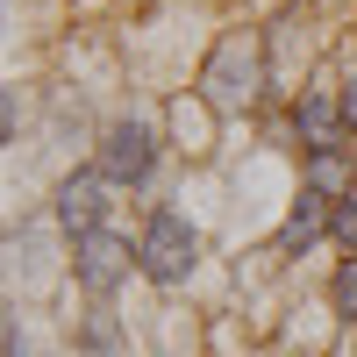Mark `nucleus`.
<instances>
[{
  "instance_id": "nucleus-1",
  "label": "nucleus",
  "mask_w": 357,
  "mask_h": 357,
  "mask_svg": "<svg viewBox=\"0 0 357 357\" xmlns=\"http://www.w3.org/2000/svg\"><path fill=\"white\" fill-rule=\"evenodd\" d=\"M264 86H272V72H264L257 36H250V29H222L215 50H207V65H200L193 93L207 100V114H243V107H257Z\"/></svg>"
},
{
  "instance_id": "nucleus-2",
  "label": "nucleus",
  "mask_w": 357,
  "mask_h": 357,
  "mask_svg": "<svg viewBox=\"0 0 357 357\" xmlns=\"http://www.w3.org/2000/svg\"><path fill=\"white\" fill-rule=\"evenodd\" d=\"M193 264H200V229L178 215V207H158V215L143 222V236H136V272L172 293V286L193 279Z\"/></svg>"
},
{
  "instance_id": "nucleus-3",
  "label": "nucleus",
  "mask_w": 357,
  "mask_h": 357,
  "mask_svg": "<svg viewBox=\"0 0 357 357\" xmlns=\"http://www.w3.org/2000/svg\"><path fill=\"white\" fill-rule=\"evenodd\" d=\"M158 158H165V136H158L151 122H136V114L107 122L100 143H93V172L107 178V186H129V193H136V186H151Z\"/></svg>"
},
{
  "instance_id": "nucleus-4",
  "label": "nucleus",
  "mask_w": 357,
  "mask_h": 357,
  "mask_svg": "<svg viewBox=\"0 0 357 357\" xmlns=\"http://www.w3.org/2000/svg\"><path fill=\"white\" fill-rule=\"evenodd\" d=\"M129 272H136V243H129L114 222L72 243V279H79L86 301H107V293H122V286H129Z\"/></svg>"
},
{
  "instance_id": "nucleus-5",
  "label": "nucleus",
  "mask_w": 357,
  "mask_h": 357,
  "mask_svg": "<svg viewBox=\"0 0 357 357\" xmlns=\"http://www.w3.org/2000/svg\"><path fill=\"white\" fill-rule=\"evenodd\" d=\"M107 193H114V186H107L100 172H65V178H57V193H50L57 229H65L72 243H79V236H93V229H107V207H114Z\"/></svg>"
},
{
  "instance_id": "nucleus-6",
  "label": "nucleus",
  "mask_w": 357,
  "mask_h": 357,
  "mask_svg": "<svg viewBox=\"0 0 357 357\" xmlns=\"http://www.w3.org/2000/svg\"><path fill=\"white\" fill-rule=\"evenodd\" d=\"M293 136H301V151H336V143H350L336 86H301V100H293Z\"/></svg>"
},
{
  "instance_id": "nucleus-7",
  "label": "nucleus",
  "mask_w": 357,
  "mask_h": 357,
  "mask_svg": "<svg viewBox=\"0 0 357 357\" xmlns=\"http://www.w3.org/2000/svg\"><path fill=\"white\" fill-rule=\"evenodd\" d=\"M329 222H336V200L314 193V186H301V193L286 200V222H279V236H272V257H307L321 236H329Z\"/></svg>"
},
{
  "instance_id": "nucleus-8",
  "label": "nucleus",
  "mask_w": 357,
  "mask_h": 357,
  "mask_svg": "<svg viewBox=\"0 0 357 357\" xmlns=\"http://www.w3.org/2000/svg\"><path fill=\"white\" fill-rule=\"evenodd\" d=\"M307 186H314V193H329V200L357 193V172H350V143H336V151H307Z\"/></svg>"
},
{
  "instance_id": "nucleus-9",
  "label": "nucleus",
  "mask_w": 357,
  "mask_h": 357,
  "mask_svg": "<svg viewBox=\"0 0 357 357\" xmlns=\"http://www.w3.org/2000/svg\"><path fill=\"white\" fill-rule=\"evenodd\" d=\"M79 357H129V329L107 307H93V314L79 321Z\"/></svg>"
},
{
  "instance_id": "nucleus-10",
  "label": "nucleus",
  "mask_w": 357,
  "mask_h": 357,
  "mask_svg": "<svg viewBox=\"0 0 357 357\" xmlns=\"http://www.w3.org/2000/svg\"><path fill=\"white\" fill-rule=\"evenodd\" d=\"M329 307L357 329V257H343V264H336V279H329Z\"/></svg>"
},
{
  "instance_id": "nucleus-11",
  "label": "nucleus",
  "mask_w": 357,
  "mask_h": 357,
  "mask_svg": "<svg viewBox=\"0 0 357 357\" xmlns=\"http://www.w3.org/2000/svg\"><path fill=\"white\" fill-rule=\"evenodd\" d=\"M329 243H336L343 257H357V193H343V200H336V222H329Z\"/></svg>"
},
{
  "instance_id": "nucleus-12",
  "label": "nucleus",
  "mask_w": 357,
  "mask_h": 357,
  "mask_svg": "<svg viewBox=\"0 0 357 357\" xmlns=\"http://www.w3.org/2000/svg\"><path fill=\"white\" fill-rule=\"evenodd\" d=\"M22 129V100H15V86H0V143H15Z\"/></svg>"
},
{
  "instance_id": "nucleus-13",
  "label": "nucleus",
  "mask_w": 357,
  "mask_h": 357,
  "mask_svg": "<svg viewBox=\"0 0 357 357\" xmlns=\"http://www.w3.org/2000/svg\"><path fill=\"white\" fill-rule=\"evenodd\" d=\"M336 93H343V122H350V136H357V65H350V79L336 86Z\"/></svg>"
}]
</instances>
